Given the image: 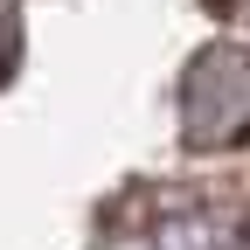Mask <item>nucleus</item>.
<instances>
[{"instance_id": "nucleus-2", "label": "nucleus", "mask_w": 250, "mask_h": 250, "mask_svg": "<svg viewBox=\"0 0 250 250\" xmlns=\"http://www.w3.org/2000/svg\"><path fill=\"white\" fill-rule=\"evenodd\" d=\"M14 42H21V28H14V0H0V77L14 70Z\"/></svg>"}, {"instance_id": "nucleus-1", "label": "nucleus", "mask_w": 250, "mask_h": 250, "mask_svg": "<svg viewBox=\"0 0 250 250\" xmlns=\"http://www.w3.org/2000/svg\"><path fill=\"white\" fill-rule=\"evenodd\" d=\"M181 111H188V139L195 146H229L250 132V49L215 42L195 56V70L181 83Z\"/></svg>"}]
</instances>
